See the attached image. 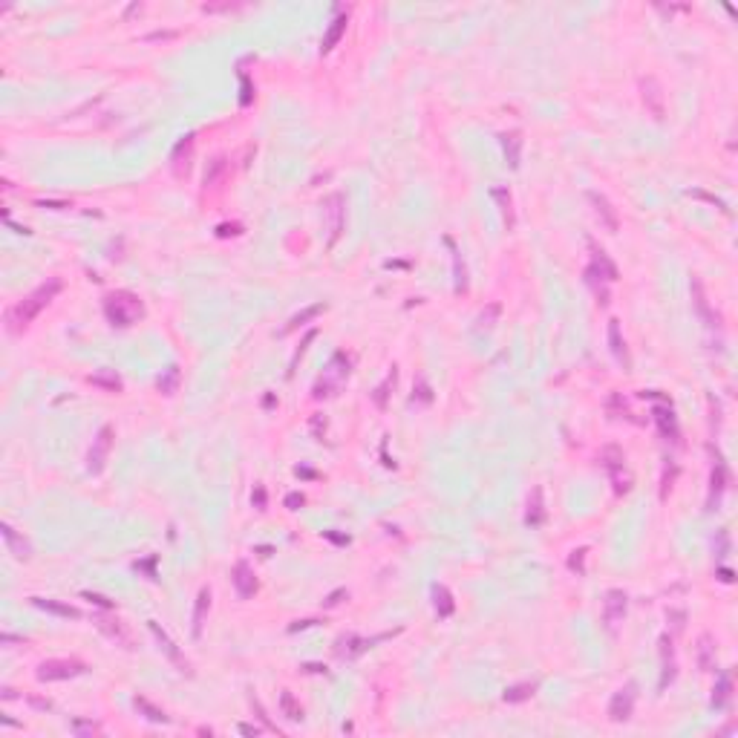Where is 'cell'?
<instances>
[{
	"label": "cell",
	"instance_id": "6da1fadb",
	"mask_svg": "<svg viewBox=\"0 0 738 738\" xmlns=\"http://www.w3.org/2000/svg\"><path fill=\"white\" fill-rule=\"evenodd\" d=\"M64 289V280L61 277H49L46 283H41L35 291H29L21 303H15L9 312H6V329L12 332V335H17V332H24L38 314L55 300V297L61 294Z\"/></svg>",
	"mask_w": 738,
	"mask_h": 738
},
{
	"label": "cell",
	"instance_id": "7a4b0ae2",
	"mask_svg": "<svg viewBox=\"0 0 738 738\" xmlns=\"http://www.w3.org/2000/svg\"><path fill=\"white\" fill-rule=\"evenodd\" d=\"M104 318L110 321L116 329H127L145 318V303L138 300V294L133 291H110L104 297Z\"/></svg>",
	"mask_w": 738,
	"mask_h": 738
},
{
	"label": "cell",
	"instance_id": "3957f363",
	"mask_svg": "<svg viewBox=\"0 0 738 738\" xmlns=\"http://www.w3.org/2000/svg\"><path fill=\"white\" fill-rule=\"evenodd\" d=\"M600 465L609 470V476H611V485H614V494L623 496L631 490V473L626 470V456L618 444H609L600 450Z\"/></svg>",
	"mask_w": 738,
	"mask_h": 738
},
{
	"label": "cell",
	"instance_id": "277c9868",
	"mask_svg": "<svg viewBox=\"0 0 738 738\" xmlns=\"http://www.w3.org/2000/svg\"><path fill=\"white\" fill-rule=\"evenodd\" d=\"M87 672V663L84 660H75V658H49L38 666V678L41 683H52V681H69V678H78Z\"/></svg>",
	"mask_w": 738,
	"mask_h": 738
},
{
	"label": "cell",
	"instance_id": "5b68a950",
	"mask_svg": "<svg viewBox=\"0 0 738 738\" xmlns=\"http://www.w3.org/2000/svg\"><path fill=\"white\" fill-rule=\"evenodd\" d=\"M323 219H326V245L329 249H335V242L341 240L343 234V225H346V199L343 193H329L323 199Z\"/></svg>",
	"mask_w": 738,
	"mask_h": 738
},
{
	"label": "cell",
	"instance_id": "8992f818",
	"mask_svg": "<svg viewBox=\"0 0 738 738\" xmlns=\"http://www.w3.org/2000/svg\"><path fill=\"white\" fill-rule=\"evenodd\" d=\"M113 442H116V430L110 424H104L96 433V438H93L90 453H87V470H90V473H101L104 470V465H107V459H110Z\"/></svg>",
	"mask_w": 738,
	"mask_h": 738
},
{
	"label": "cell",
	"instance_id": "52a82bcc",
	"mask_svg": "<svg viewBox=\"0 0 738 738\" xmlns=\"http://www.w3.org/2000/svg\"><path fill=\"white\" fill-rule=\"evenodd\" d=\"M635 701H638V683L629 681L626 687H620L618 692L611 695V701H609V718H611L614 724L629 721L631 712H635Z\"/></svg>",
	"mask_w": 738,
	"mask_h": 738
},
{
	"label": "cell",
	"instance_id": "ba28073f",
	"mask_svg": "<svg viewBox=\"0 0 738 738\" xmlns=\"http://www.w3.org/2000/svg\"><path fill=\"white\" fill-rule=\"evenodd\" d=\"M640 98H643L646 113L652 116L655 121L666 118V96H663V87H660V81L655 75L640 78Z\"/></svg>",
	"mask_w": 738,
	"mask_h": 738
},
{
	"label": "cell",
	"instance_id": "9c48e42d",
	"mask_svg": "<svg viewBox=\"0 0 738 738\" xmlns=\"http://www.w3.org/2000/svg\"><path fill=\"white\" fill-rule=\"evenodd\" d=\"M349 375V358L343 355V352H338L335 358H332V363H329V375L323 378V381H318L314 384V398H329V395H335V390L341 386V381Z\"/></svg>",
	"mask_w": 738,
	"mask_h": 738
},
{
	"label": "cell",
	"instance_id": "30bf717a",
	"mask_svg": "<svg viewBox=\"0 0 738 738\" xmlns=\"http://www.w3.org/2000/svg\"><path fill=\"white\" fill-rule=\"evenodd\" d=\"M147 629L153 631V638H156V643H159V649H162V652L168 655V660H170L173 666H177L179 672L190 675V663H188V658L179 652V646L170 640V635H168V631H165L159 623H156V620H147Z\"/></svg>",
	"mask_w": 738,
	"mask_h": 738
},
{
	"label": "cell",
	"instance_id": "8fae6325",
	"mask_svg": "<svg viewBox=\"0 0 738 738\" xmlns=\"http://www.w3.org/2000/svg\"><path fill=\"white\" fill-rule=\"evenodd\" d=\"M629 609V594L623 588H609L606 600H603V623L609 629H618V623H623Z\"/></svg>",
	"mask_w": 738,
	"mask_h": 738
},
{
	"label": "cell",
	"instance_id": "7c38bea8",
	"mask_svg": "<svg viewBox=\"0 0 738 738\" xmlns=\"http://www.w3.org/2000/svg\"><path fill=\"white\" fill-rule=\"evenodd\" d=\"M393 635H378V638H358V635H341L338 643H335V655L341 660H355L358 655H363L366 649H372V643L378 640H386Z\"/></svg>",
	"mask_w": 738,
	"mask_h": 738
},
{
	"label": "cell",
	"instance_id": "4fadbf2b",
	"mask_svg": "<svg viewBox=\"0 0 738 738\" xmlns=\"http://www.w3.org/2000/svg\"><path fill=\"white\" fill-rule=\"evenodd\" d=\"M231 583H234V588H237V594L242 597V600H251V597L257 594V588H260L257 574H254V568H251L245 559H240L237 566H234V571H231Z\"/></svg>",
	"mask_w": 738,
	"mask_h": 738
},
{
	"label": "cell",
	"instance_id": "5bb4252c",
	"mask_svg": "<svg viewBox=\"0 0 738 738\" xmlns=\"http://www.w3.org/2000/svg\"><path fill=\"white\" fill-rule=\"evenodd\" d=\"M588 202H591L594 214H597V219H600V225L606 228V231H609V234H618L620 217H618V210L611 208V202L603 197V193H597V190H588Z\"/></svg>",
	"mask_w": 738,
	"mask_h": 738
},
{
	"label": "cell",
	"instance_id": "9a60e30c",
	"mask_svg": "<svg viewBox=\"0 0 738 738\" xmlns=\"http://www.w3.org/2000/svg\"><path fill=\"white\" fill-rule=\"evenodd\" d=\"M727 482H730V473H727V465L721 459V453H715V465H712V473H710V499H707V507L715 511L718 502H721V494L727 490Z\"/></svg>",
	"mask_w": 738,
	"mask_h": 738
},
{
	"label": "cell",
	"instance_id": "2e32d148",
	"mask_svg": "<svg viewBox=\"0 0 738 738\" xmlns=\"http://www.w3.org/2000/svg\"><path fill=\"white\" fill-rule=\"evenodd\" d=\"M586 271L597 274L600 280H606V283H614V280L620 277V271H618V266L611 262V257L600 249V245H594V242H591V266H588Z\"/></svg>",
	"mask_w": 738,
	"mask_h": 738
},
{
	"label": "cell",
	"instance_id": "e0dca14e",
	"mask_svg": "<svg viewBox=\"0 0 738 738\" xmlns=\"http://www.w3.org/2000/svg\"><path fill=\"white\" fill-rule=\"evenodd\" d=\"M193 133H188L182 142L173 147V153H170V162H173V173H177V177L182 179V177H188V170H190V159H193Z\"/></svg>",
	"mask_w": 738,
	"mask_h": 738
},
{
	"label": "cell",
	"instance_id": "ac0fdd59",
	"mask_svg": "<svg viewBox=\"0 0 738 738\" xmlns=\"http://www.w3.org/2000/svg\"><path fill=\"white\" fill-rule=\"evenodd\" d=\"M546 496H542V487H534L531 496H528V507H525V525L528 528H542L546 525Z\"/></svg>",
	"mask_w": 738,
	"mask_h": 738
},
{
	"label": "cell",
	"instance_id": "d6986e66",
	"mask_svg": "<svg viewBox=\"0 0 738 738\" xmlns=\"http://www.w3.org/2000/svg\"><path fill=\"white\" fill-rule=\"evenodd\" d=\"M695 655H698V669L701 672H712L715 669V658H718V643L710 631L698 638V646H695Z\"/></svg>",
	"mask_w": 738,
	"mask_h": 738
},
{
	"label": "cell",
	"instance_id": "ffe728a7",
	"mask_svg": "<svg viewBox=\"0 0 738 738\" xmlns=\"http://www.w3.org/2000/svg\"><path fill=\"white\" fill-rule=\"evenodd\" d=\"M208 611H210V588L202 586L199 594H197V603H193V626H190V635L197 638V640L202 638V631H205Z\"/></svg>",
	"mask_w": 738,
	"mask_h": 738
},
{
	"label": "cell",
	"instance_id": "44dd1931",
	"mask_svg": "<svg viewBox=\"0 0 738 738\" xmlns=\"http://www.w3.org/2000/svg\"><path fill=\"white\" fill-rule=\"evenodd\" d=\"M609 346H611V355L623 369L631 366V358H629V346H626V338L620 332V321H609Z\"/></svg>",
	"mask_w": 738,
	"mask_h": 738
},
{
	"label": "cell",
	"instance_id": "7402d4cb",
	"mask_svg": "<svg viewBox=\"0 0 738 738\" xmlns=\"http://www.w3.org/2000/svg\"><path fill=\"white\" fill-rule=\"evenodd\" d=\"M660 658H663V672H660V692L669 687V683L675 681V675H678V666H675V649H672V638L669 635H663L660 638Z\"/></svg>",
	"mask_w": 738,
	"mask_h": 738
},
{
	"label": "cell",
	"instance_id": "603a6c76",
	"mask_svg": "<svg viewBox=\"0 0 738 738\" xmlns=\"http://www.w3.org/2000/svg\"><path fill=\"white\" fill-rule=\"evenodd\" d=\"M692 303H695V312L701 314V321H704L707 329H715L718 326V314L710 309V300L704 294V286H701V280L692 277Z\"/></svg>",
	"mask_w": 738,
	"mask_h": 738
},
{
	"label": "cell",
	"instance_id": "cb8c5ba5",
	"mask_svg": "<svg viewBox=\"0 0 738 738\" xmlns=\"http://www.w3.org/2000/svg\"><path fill=\"white\" fill-rule=\"evenodd\" d=\"M502 142V150H505V162L511 170H519V162H522V133L519 130H511V133H502L499 136Z\"/></svg>",
	"mask_w": 738,
	"mask_h": 738
},
{
	"label": "cell",
	"instance_id": "d4e9b609",
	"mask_svg": "<svg viewBox=\"0 0 738 738\" xmlns=\"http://www.w3.org/2000/svg\"><path fill=\"white\" fill-rule=\"evenodd\" d=\"M0 531H3L6 546H9V551H12L17 559H29V557H32V546H29V539L17 534L9 522H3V525H0Z\"/></svg>",
	"mask_w": 738,
	"mask_h": 738
},
{
	"label": "cell",
	"instance_id": "484cf974",
	"mask_svg": "<svg viewBox=\"0 0 738 738\" xmlns=\"http://www.w3.org/2000/svg\"><path fill=\"white\" fill-rule=\"evenodd\" d=\"M730 698H732V672H721L715 681V687H712V698H710V704L715 710H724L730 704Z\"/></svg>",
	"mask_w": 738,
	"mask_h": 738
},
{
	"label": "cell",
	"instance_id": "4316f807",
	"mask_svg": "<svg viewBox=\"0 0 738 738\" xmlns=\"http://www.w3.org/2000/svg\"><path fill=\"white\" fill-rule=\"evenodd\" d=\"M433 609H435V614H438L442 620L453 618V611H456L453 594H450V588L442 586V583H435V586H433Z\"/></svg>",
	"mask_w": 738,
	"mask_h": 738
},
{
	"label": "cell",
	"instance_id": "83f0119b",
	"mask_svg": "<svg viewBox=\"0 0 738 738\" xmlns=\"http://www.w3.org/2000/svg\"><path fill=\"white\" fill-rule=\"evenodd\" d=\"M652 415H655V421H658L660 435H663V438H672V442H678L681 433H678V418H675L672 407H655Z\"/></svg>",
	"mask_w": 738,
	"mask_h": 738
},
{
	"label": "cell",
	"instance_id": "f1b7e54d",
	"mask_svg": "<svg viewBox=\"0 0 738 738\" xmlns=\"http://www.w3.org/2000/svg\"><path fill=\"white\" fill-rule=\"evenodd\" d=\"M32 603L49 611V614H58V618H69V620H78L81 618V611L75 606H69V603H61V600H49V597H32Z\"/></svg>",
	"mask_w": 738,
	"mask_h": 738
},
{
	"label": "cell",
	"instance_id": "f546056e",
	"mask_svg": "<svg viewBox=\"0 0 738 738\" xmlns=\"http://www.w3.org/2000/svg\"><path fill=\"white\" fill-rule=\"evenodd\" d=\"M96 626H98L110 640H116V643H121L125 649H130V635H127L125 626H121L118 620H110V618H104V614H98V618H96Z\"/></svg>",
	"mask_w": 738,
	"mask_h": 738
},
{
	"label": "cell",
	"instance_id": "4dcf8cb0",
	"mask_svg": "<svg viewBox=\"0 0 738 738\" xmlns=\"http://www.w3.org/2000/svg\"><path fill=\"white\" fill-rule=\"evenodd\" d=\"M346 24H349V17H346V15H338L335 21L329 24V29H326V35H323V41H321V52H323V55H326V52H332V49H335V44L343 38Z\"/></svg>",
	"mask_w": 738,
	"mask_h": 738
},
{
	"label": "cell",
	"instance_id": "1f68e13d",
	"mask_svg": "<svg viewBox=\"0 0 738 738\" xmlns=\"http://www.w3.org/2000/svg\"><path fill=\"white\" fill-rule=\"evenodd\" d=\"M133 707L142 712L147 721H153V724H170V715L162 710V707H156V704H150V701L145 698V695H136L133 698Z\"/></svg>",
	"mask_w": 738,
	"mask_h": 738
},
{
	"label": "cell",
	"instance_id": "d6a6232c",
	"mask_svg": "<svg viewBox=\"0 0 738 738\" xmlns=\"http://www.w3.org/2000/svg\"><path fill=\"white\" fill-rule=\"evenodd\" d=\"M179 384H182V369L177 363H170L159 375V381H156V390L162 395H173V393H179Z\"/></svg>",
	"mask_w": 738,
	"mask_h": 738
},
{
	"label": "cell",
	"instance_id": "836d02e7",
	"mask_svg": "<svg viewBox=\"0 0 738 738\" xmlns=\"http://www.w3.org/2000/svg\"><path fill=\"white\" fill-rule=\"evenodd\" d=\"M225 173H228V159H225V156H217V159H210V162H208L202 185H205V188H217V185L222 182Z\"/></svg>",
	"mask_w": 738,
	"mask_h": 738
},
{
	"label": "cell",
	"instance_id": "e575fe53",
	"mask_svg": "<svg viewBox=\"0 0 738 738\" xmlns=\"http://www.w3.org/2000/svg\"><path fill=\"white\" fill-rule=\"evenodd\" d=\"M87 381H90L93 386H98V390H107V393H121V386H125V384H121V378L113 372V369H101V372L90 375Z\"/></svg>",
	"mask_w": 738,
	"mask_h": 738
},
{
	"label": "cell",
	"instance_id": "d590c367",
	"mask_svg": "<svg viewBox=\"0 0 738 738\" xmlns=\"http://www.w3.org/2000/svg\"><path fill=\"white\" fill-rule=\"evenodd\" d=\"M321 312H326V306H323V303H312V306H306L303 312H297L294 318L286 323V329H283V332H286V335H289V332H297L300 326H306L309 321H314V318H318Z\"/></svg>",
	"mask_w": 738,
	"mask_h": 738
},
{
	"label": "cell",
	"instance_id": "8d00e7d4",
	"mask_svg": "<svg viewBox=\"0 0 738 738\" xmlns=\"http://www.w3.org/2000/svg\"><path fill=\"white\" fill-rule=\"evenodd\" d=\"M395 378H398V372H395V366L390 369V372H386V378L375 386V393H372V401H375V407L378 410H386V404H390V390L395 386Z\"/></svg>",
	"mask_w": 738,
	"mask_h": 738
},
{
	"label": "cell",
	"instance_id": "74e56055",
	"mask_svg": "<svg viewBox=\"0 0 738 738\" xmlns=\"http://www.w3.org/2000/svg\"><path fill=\"white\" fill-rule=\"evenodd\" d=\"M534 692H537V683H514V687H507L502 692V701L505 704H522V701H528Z\"/></svg>",
	"mask_w": 738,
	"mask_h": 738
},
{
	"label": "cell",
	"instance_id": "f35d334b",
	"mask_svg": "<svg viewBox=\"0 0 738 738\" xmlns=\"http://www.w3.org/2000/svg\"><path fill=\"white\" fill-rule=\"evenodd\" d=\"M280 712H283L289 721H303V707L297 704V698L289 690L280 692Z\"/></svg>",
	"mask_w": 738,
	"mask_h": 738
},
{
	"label": "cell",
	"instance_id": "ab89813d",
	"mask_svg": "<svg viewBox=\"0 0 738 738\" xmlns=\"http://www.w3.org/2000/svg\"><path fill=\"white\" fill-rule=\"evenodd\" d=\"M490 197H494L496 202H499V208H502V217H505V225H507V231H511L514 228V202H511V193H507L505 188H494L490 190Z\"/></svg>",
	"mask_w": 738,
	"mask_h": 738
},
{
	"label": "cell",
	"instance_id": "60d3db41",
	"mask_svg": "<svg viewBox=\"0 0 738 738\" xmlns=\"http://www.w3.org/2000/svg\"><path fill=\"white\" fill-rule=\"evenodd\" d=\"M499 314H502V303H487L476 318V332H490L494 323L499 321Z\"/></svg>",
	"mask_w": 738,
	"mask_h": 738
},
{
	"label": "cell",
	"instance_id": "b9f144b4",
	"mask_svg": "<svg viewBox=\"0 0 738 738\" xmlns=\"http://www.w3.org/2000/svg\"><path fill=\"white\" fill-rule=\"evenodd\" d=\"M453 269H456V291H467V271H465V262L459 260V254L453 251Z\"/></svg>",
	"mask_w": 738,
	"mask_h": 738
},
{
	"label": "cell",
	"instance_id": "7bdbcfd3",
	"mask_svg": "<svg viewBox=\"0 0 738 738\" xmlns=\"http://www.w3.org/2000/svg\"><path fill=\"white\" fill-rule=\"evenodd\" d=\"M690 197H695V199H704V202H710V205H715V208H721L724 214H730V208H727V202L724 199H718L715 193H707V190H698V188H692V190H687Z\"/></svg>",
	"mask_w": 738,
	"mask_h": 738
},
{
	"label": "cell",
	"instance_id": "ee69618b",
	"mask_svg": "<svg viewBox=\"0 0 738 738\" xmlns=\"http://www.w3.org/2000/svg\"><path fill=\"white\" fill-rule=\"evenodd\" d=\"M586 554H588V548H577V551L568 557V568H571L574 574H579V577L586 574Z\"/></svg>",
	"mask_w": 738,
	"mask_h": 738
},
{
	"label": "cell",
	"instance_id": "f6af8a7d",
	"mask_svg": "<svg viewBox=\"0 0 738 738\" xmlns=\"http://www.w3.org/2000/svg\"><path fill=\"white\" fill-rule=\"evenodd\" d=\"M413 401H418V404H430L433 401V390H430V384L424 378H418L415 390H413Z\"/></svg>",
	"mask_w": 738,
	"mask_h": 738
},
{
	"label": "cell",
	"instance_id": "bcb514c9",
	"mask_svg": "<svg viewBox=\"0 0 738 738\" xmlns=\"http://www.w3.org/2000/svg\"><path fill=\"white\" fill-rule=\"evenodd\" d=\"M69 727H73V732H78V735H96V732H101V727L96 721H81V718H75Z\"/></svg>",
	"mask_w": 738,
	"mask_h": 738
},
{
	"label": "cell",
	"instance_id": "7dc6e473",
	"mask_svg": "<svg viewBox=\"0 0 738 738\" xmlns=\"http://www.w3.org/2000/svg\"><path fill=\"white\" fill-rule=\"evenodd\" d=\"M242 234V225L240 222H222V225H217V237H240Z\"/></svg>",
	"mask_w": 738,
	"mask_h": 738
},
{
	"label": "cell",
	"instance_id": "c3c4849f",
	"mask_svg": "<svg viewBox=\"0 0 738 738\" xmlns=\"http://www.w3.org/2000/svg\"><path fill=\"white\" fill-rule=\"evenodd\" d=\"M346 597H349V591H346V588H338V591H332V594L326 597L323 606H326V609H335V606H341V603L346 600Z\"/></svg>",
	"mask_w": 738,
	"mask_h": 738
},
{
	"label": "cell",
	"instance_id": "681fc988",
	"mask_svg": "<svg viewBox=\"0 0 738 738\" xmlns=\"http://www.w3.org/2000/svg\"><path fill=\"white\" fill-rule=\"evenodd\" d=\"M251 707H254V712H257V718H260V721H262V724H266V730H271V732H280V730H277V724H271V721H269V715H266V712H262V707H260V701H257L254 695H251Z\"/></svg>",
	"mask_w": 738,
	"mask_h": 738
},
{
	"label": "cell",
	"instance_id": "f907efd6",
	"mask_svg": "<svg viewBox=\"0 0 738 738\" xmlns=\"http://www.w3.org/2000/svg\"><path fill=\"white\" fill-rule=\"evenodd\" d=\"M84 600H90V603H96L101 609H116L113 600H107V597H101V594H93V591H84Z\"/></svg>",
	"mask_w": 738,
	"mask_h": 738
},
{
	"label": "cell",
	"instance_id": "816d5d0a",
	"mask_svg": "<svg viewBox=\"0 0 738 738\" xmlns=\"http://www.w3.org/2000/svg\"><path fill=\"white\" fill-rule=\"evenodd\" d=\"M303 505H306V496L297 494V490L286 496V507H289V511H297V507H303Z\"/></svg>",
	"mask_w": 738,
	"mask_h": 738
},
{
	"label": "cell",
	"instance_id": "f5cc1de1",
	"mask_svg": "<svg viewBox=\"0 0 738 738\" xmlns=\"http://www.w3.org/2000/svg\"><path fill=\"white\" fill-rule=\"evenodd\" d=\"M312 430H314V435H318V438H323V433H326V418L323 415H312Z\"/></svg>",
	"mask_w": 738,
	"mask_h": 738
},
{
	"label": "cell",
	"instance_id": "db71d44e",
	"mask_svg": "<svg viewBox=\"0 0 738 738\" xmlns=\"http://www.w3.org/2000/svg\"><path fill=\"white\" fill-rule=\"evenodd\" d=\"M153 568H156V557H150L147 562H136V571H147L150 579H156V571Z\"/></svg>",
	"mask_w": 738,
	"mask_h": 738
},
{
	"label": "cell",
	"instance_id": "11a10c76",
	"mask_svg": "<svg viewBox=\"0 0 738 738\" xmlns=\"http://www.w3.org/2000/svg\"><path fill=\"white\" fill-rule=\"evenodd\" d=\"M242 107H249L251 104V81H249V75H242Z\"/></svg>",
	"mask_w": 738,
	"mask_h": 738
},
{
	"label": "cell",
	"instance_id": "9f6ffc18",
	"mask_svg": "<svg viewBox=\"0 0 738 738\" xmlns=\"http://www.w3.org/2000/svg\"><path fill=\"white\" fill-rule=\"evenodd\" d=\"M251 502H254L257 511H266V490L257 487V490H254V496H251Z\"/></svg>",
	"mask_w": 738,
	"mask_h": 738
},
{
	"label": "cell",
	"instance_id": "6f0895ef",
	"mask_svg": "<svg viewBox=\"0 0 738 738\" xmlns=\"http://www.w3.org/2000/svg\"><path fill=\"white\" fill-rule=\"evenodd\" d=\"M35 205H41V208H55V210H61V208H69V202H58V199H38Z\"/></svg>",
	"mask_w": 738,
	"mask_h": 738
},
{
	"label": "cell",
	"instance_id": "680465c9",
	"mask_svg": "<svg viewBox=\"0 0 738 738\" xmlns=\"http://www.w3.org/2000/svg\"><path fill=\"white\" fill-rule=\"evenodd\" d=\"M170 38H177V32H150L147 35V41H170Z\"/></svg>",
	"mask_w": 738,
	"mask_h": 738
},
{
	"label": "cell",
	"instance_id": "91938a15",
	"mask_svg": "<svg viewBox=\"0 0 738 738\" xmlns=\"http://www.w3.org/2000/svg\"><path fill=\"white\" fill-rule=\"evenodd\" d=\"M237 730H240V732H242V735H254V738H257V735H260V732H262V730H260V727H254V724H240V727H237Z\"/></svg>",
	"mask_w": 738,
	"mask_h": 738
},
{
	"label": "cell",
	"instance_id": "94428289",
	"mask_svg": "<svg viewBox=\"0 0 738 738\" xmlns=\"http://www.w3.org/2000/svg\"><path fill=\"white\" fill-rule=\"evenodd\" d=\"M318 620H297V623H291L289 626V631H300V629H309V626H314Z\"/></svg>",
	"mask_w": 738,
	"mask_h": 738
},
{
	"label": "cell",
	"instance_id": "6125c7cd",
	"mask_svg": "<svg viewBox=\"0 0 738 738\" xmlns=\"http://www.w3.org/2000/svg\"><path fill=\"white\" fill-rule=\"evenodd\" d=\"M303 672H323V675H326V666H321V663H306V666H303Z\"/></svg>",
	"mask_w": 738,
	"mask_h": 738
},
{
	"label": "cell",
	"instance_id": "be15d7a7",
	"mask_svg": "<svg viewBox=\"0 0 738 738\" xmlns=\"http://www.w3.org/2000/svg\"><path fill=\"white\" fill-rule=\"evenodd\" d=\"M332 542H338V546H349V537H338V534H326Z\"/></svg>",
	"mask_w": 738,
	"mask_h": 738
},
{
	"label": "cell",
	"instance_id": "e7e4bbea",
	"mask_svg": "<svg viewBox=\"0 0 738 738\" xmlns=\"http://www.w3.org/2000/svg\"><path fill=\"white\" fill-rule=\"evenodd\" d=\"M721 579H724V583H732V574L724 568V571H721Z\"/></svg>",
	"mask_w": 738,
	"mask_h": 738
}]
</instances>
